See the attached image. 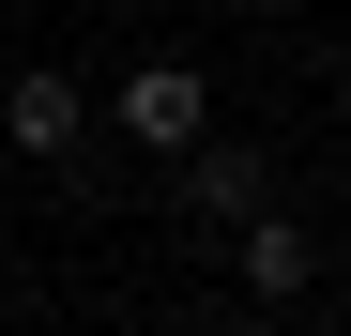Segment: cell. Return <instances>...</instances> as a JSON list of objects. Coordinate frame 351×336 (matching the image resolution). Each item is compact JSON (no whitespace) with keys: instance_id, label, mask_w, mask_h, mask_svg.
<instances>
[{"instance_id":"obj_1","label":"cell","mask_w":351,"mask_h":336,"mask_svg":"<svg viewBox=\"0 0 351 336\" xmlns=\"http://www.w3.org/2000/svg\"><path fill=\"white\" fill-rule=\"evenodd\" d=\"M107 123H123L138 153H199V138H214V77H199V62H138L123 92H107Z\"/></svg>"},{"instance_id":"obj_2","label":"cell","mask_w":351,"mask_h":336,"mask_svg":"<svg viewBox=\"0 0 351 336\" xmlns=\"http://www.w3.org/2000/svg\"><path fill=\"white\" fill-rule=\"evenodd\" d=\"M92 138V92L62 77V62H31V77H0V153H31V168H62Z\"/></svg>"},{"instance_id":"obj_3","label":"cell","mask_w":351,"mask_h":336,"mask_svg":"<svg viewBox=\"0 0 351 336\" xmlns=\"http://www.w3.org/2000/svg\"><path fill=\"white\" fill-rule=\"evenodd\" d=\"M168 168H184V199L214 214V230L275 214V153H260V138H199V153H168Z\"/></svg>"},{"instance_id":"obj_4","label":"cell","mask_w":351,"mask_h":336,"mask_svg":"<svg viewBox=\"0 0 351 336\" xmlns=\"http://www.w3.org/2000/svg\"><path fill=\"white\" fill-rule=\"evenodd\" d=\"M229 275H245V306H306L321 291V245L290 230V214H245V230H229Z\"/></svg>"}]
</instances>
